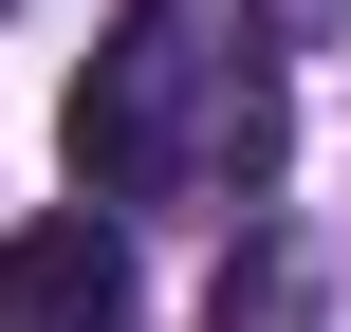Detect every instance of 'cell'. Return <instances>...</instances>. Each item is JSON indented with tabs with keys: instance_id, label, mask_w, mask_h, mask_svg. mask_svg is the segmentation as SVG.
<instances>
[{
	"instance_id": "obj_2",
	"label": "cell",
	"mask_w": 351,
	"mask_h": 332,
	"mask_svg": "<svg viewBox=\"0 0 351 332\" xmlns=\"http://www.w3.org/2000/svg\"><path fill=\"white\" fill-rule=\"evenodd\" d=\"M0 332H130V222L111 203H56L0 240Z\"/></svg>"
},
{
	"instance_id": "obj_1",
	"label": "cell",
	"mask_w": 351,
	"mask_h": 332,
	"mask_svg": "<svg viewBox=\"0 0 351 332\" xmlns=\"http://www.w3.org/2000/svg\"><path fill=\"white\" fill-rule=\"evenodd\" d=\"M74 185L222 222L278 185V0H130L74 74Z\"/></svg>"
}]
</instances>
